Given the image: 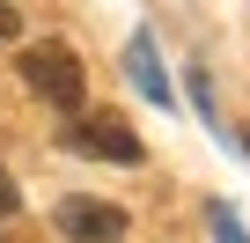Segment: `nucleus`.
Returning a JSON list of instances; mask_svg holds the SVG:
<instances>
[{
	"label": "nucleus",
	"mask_w": 250,
	"mask_h": 243,
	"mask_svg": "<svg viewBox=\"0 0 250 243\" xmlns=\"http://www.w3.org/2000/svg\"><path fill=\"white\" fill-rule=\"evenodd\" d=\"M15 206H22V192H15V177H8V170H0V221H8Z\"/></svg>",
	"instance_id": "423d86ee"
},
{
	"label": "nucleus",
	"mask_w": 250,
	"mask_h": 243,
	"mask_svg": "<svg viewBox=\"0 0 250 243\" xmlns=\"http://www.w3.org/2000/svg\"><path fill=\"white\" fill-rule=\"evenodd\" d=\"M66 148H74V155H96V162H125V170L147 155V148H140V133L125 126V118H110V110L74 118V126H66Z\"/></svg>",
	"instance_id": "f03ea898"
},
{
	"label": "nucleus",
	"mask_w": 250,
	"mask_h": 243,
	"mask_svg": "<svg viewBox=\"0 0 250 243\" xmlns=\"http://www.w3.org/2000/svg\"><path fill=\"white\" fill-rule=\"evenodd\" d=\"M22 81H30L44 103H59V110H81V88H88L74 44H30V52H22Z\"/></svg>",
	"instance_id": "f257e3e1"
},
{
	"label": "nucleus",
	"mask_w": 250,
	"mask_h": 243,
	"mask_svg": "<svg viewBox=\"0 0 250 243\" xmlns=\"http://www.w3.org/2000/svg\"><path fill=\"white\" fill-rule=\"evenodd\" d=\"M125 59H133V81H140V96L169 103V74L155 66V44H147V37H133V52H125Z\"/></svg>",
	"instance_id": "20e7f679"
},
{
	"label": "nucleus",
	"mask_w": 250,
	"mask_h": 243,
	"mask_svg": "<svg viewBox=\"0 0 250 243\" xmlns=\"http://www.w3.org/2000/svg\"><path fill=\"white\" fill-rule=\"evenodd\" d=\"M52 228L66 236V243H125V206H110V199H59L52 206Z\"/></svg>",
	"instance_id": "7ed1b4c3"
},
{
	"label": "nucleus",
	"mask_w": 250,
	"mask_h": 243,
	"mask_svg": "<svg viewBox=\"0 0 250 243\" xmlns=\"http://www.w3.org/2000/svg\"><path fill=\"white\" fill-rule=\"evenodd\" d=\"M15 30H22V15H15V8H8V0H0V44H8V37H15Z\"/></svg>",
	"instance_id": "0eeeda50"
},
{
	"label": "nucleus",
	"mask_w": 250,
	"mask_h": 243,
	"mask_svg": "<svg viewBox=\"0 0 250 243\" xmlns=\"http://www.w3.org/2000/svg\"><path fill=\"white\" fill-rule=\"evenodd\" d=\"M213 236H221V243H243V221H235L228 206H213Z\"/></svg>",
	"instance_id": "39448f33"
}]
</instances>
